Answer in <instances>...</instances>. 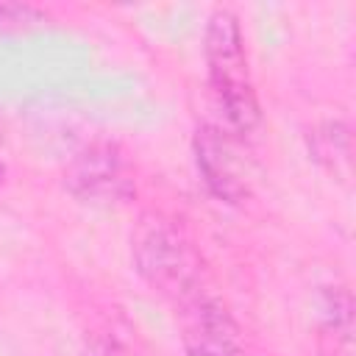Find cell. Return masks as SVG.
Segmentation results:
<instances>
[{
    "mask_svg": "<svg viewBox=\"0 0 356 356\" xmlns=\"http://www.w3.org/2000/svg\"><path fill=\"white\" fill-rule=\"evenodd\" d=\"M42 22H47V14L39 6L0 0V33H25Z\"/></svg>",
    "mask_w": 356,
    "mask_h": 356,
    "instance_id": "cell-8",
    "label": "cell"
},
{
    "mask_svg": "<svg viewBox=\"0 0 356 356\" xmlns=\"http://www.w3.org/2000/svg\"><path fill=\"white\" fill-rule=\"evenodd\" d=\"M64 186L81 203L120 206L136 195L134 164L117 142H92L67 164Z\"/></svg>",
    "mask_w": 356,
    "mask_h": 356,
    "instance_id": "cell-3",
    "label": "cell"
},
{
    "mask_svg": "<svg viewBox=\"0 0 356 356\" xmlns=\"http://www.w3.org/2000/svg\"><path fill=\"white\" fill-rule=\"evenodd\" d=\"M309 150L334 175L348 172L350 170V131H348V125L339 120H328V122L317 125L309 136Z\"/></svg>",
    "mask_w": 356,
    "mask_h": 356,
    "instance_id": "cell-7",
    "label": "cell"
},
{
    "mask_svg": "<svg viewBox=\"0 0 356 356\" xmlns=\"http://www.w3.org/2000/svg\"><path fill=\"white\" fill-rule=\"evenodd\" d=\"M203 58L214 106L234 136H248L261 120L245 36L239 17L228 6H217L203 31Z\"/></svg>",
    "mask_w": 356,
    "mask_h": 356,
    "instance_id": "cell-1",
    "label": "cell"
},
{
    "mask_svg": "<svg viewBox=\"0 0 356 356\" xmlns=\"http://www.w3.org/2000/svg\"><path fill=\"white\" fill-rule=\"evenodd\" d=\"M195 167L206 189L222 203H242L248 197V172L236 150V139L222 125H200L192 139Z\"/></svg>",
    "mask_w": 356,
    "mask_h": 356,
    "instance_id": "cell-5",
    "label": "cell"
},
{
    "mask_svg": "<svg viewBox=\"0 0 356 356\" xmlns=\"http://www.w3.org/2000/svg\"><path fill=\"white\" fill-rule=\"evenodd\" d=\"M317 328L325 356H353V298L345 286H325L317 303Z\"/></svg>",
    "mask_w": 356,
    "mask_h": 356,
    "instance_id": "cell-6",
    "label": "cell"
},
{
    "mask_svg": "<svg viewBox=\"0 0 356 356\" xmlns=\"http://www.w3.org/2000/svg\"><path fill=\"white\" fill-rule=\"evenodd\" d=\"M0 175H3V167H0Z\"/></svg>",
    "mask_w": 356,
    "mask_h": 356,
    "instance_id": "cell-10",
    "label": "cell"
},
{
    "mask_svg": "<svg viewBox=\"0 0 356 356\" xmlns=\"http://www.w3.org/2000/svg\"><path fill=\"white\" fill-rule=\"evenodd\" d=\"M86 356H125V348H122L114 337H97V339L89 345Z\"/></svg>",
    "mask_w": 356,
    "mask_h": 356,
    "instance_id": "cell-9",
    "label": "cell"
},
{
    "mask_svg": "<svg viewBox=\"0 0 356 356\" xmlns=\"http://www.w3.org/2000/svg\"><path fill=\"white\" fill-rule=\"evenodd\" d=\"M131 253L142 281L172 306L209 289L200 250L186 231L161 211H145L139 217L131 236Z\"/></svg>",
    "mask_w": 356,
    "mask_h": 356,
    "instance_id": "cell-2",
    "label": "cell"
},
{
    "mask_svg": "<svg viewBox=\"0 0 356 356\" xmlns=\"http://www.w3.org/2000/svg\"><path fill=\"white\" fill-rule=\"evenodd\" d=\"M181 345L186 356H242V331L228 312V306L211 292L203 289L195 298L175 306Z\"/></svg>",
    "mask_w": 356,
    "mask_h": 356,
    "instance_id": "cell-4",
    "label": "cell"
}]
</instances>
